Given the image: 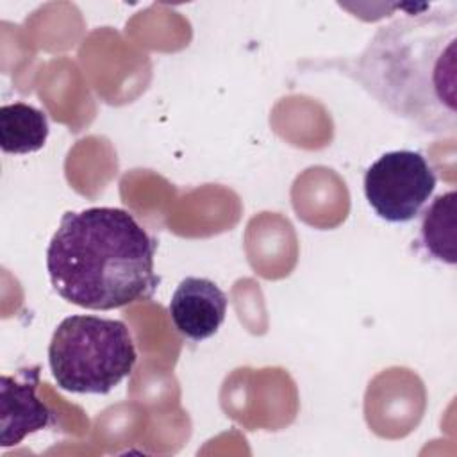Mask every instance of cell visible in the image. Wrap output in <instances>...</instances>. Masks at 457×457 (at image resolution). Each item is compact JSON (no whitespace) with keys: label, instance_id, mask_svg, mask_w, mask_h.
Instances as JSON below:
<instances>
[{"label":"cell","instance_id":"cell-1","mask_svg":"<svg viewBox=\"0 0 457 457\" xmlns=\"http://www.w3.org/2000/svg\"><path fill=\"white\" fill-rule=\"evenodd\" d=\"M343 71L396 118L430 136H453L457 4L423 5L378 27Z\"/></svg>","mask_w":457,"mask_h":457},{"label":"cell","instance_id":"cell-2","mask_svg":"<svg viewBox=\"0 0 457 457\" xmlns=\"http://www.w3.org/2000/svg\"><path fill=\"white\" fill-rule=\"evenodd\" d=\"M155 248L125 209L68 211L46 246V271L66 302L91 311L120 309L155 293Z\"/></svg>","mask_w":457,"mask_h":457},{"label":"cell","instance_id":"cell-3","mask_svg":"<svg viewBox=\"0 0 457 457\" xmlns=\"http://www.w3.org/2000/svg\"><path fill=\"white\" fill-rule=\"evenodd\" d=\"M137 352L125 321L73 314L52 334L48 364L57 386L77 395H107L136 366Z\"/></svg>","mask_w":457,"mask_h":457},{"label":"cell","instance_id":"cell-4","mask_svg":"<svg viewBox=\"0 0 457 457\" xmlns=\"http://www.w3.org/2000/svg\"><path fill=\"white\" fill-rule=\"evenodd\" d=\"M436 171L416 150L382 154L364 173V196L387 223L412 221L436 189Z\"/></svg>","mask_w":457,"mask_h":457},{"label":"cell","instance_id":"cell-5","mask_svg":"<svg viewBox=\"0 0 457 457\" xmlns=\"http://www.w3.org/2000/svg\"><path fill=\"white\" fill-rule=\"evenodd\" d=\"M39 366L23 368L14 377H0V445L4 448L20 445L29 434L46 428L52 411L36 396Z\"/></svg>","mask_w":457,"mask_h":457},{"label":"cell","instance_id":"cell-6","mask_svg":"<svg viewBox=\"0 0 457 457\" xmlns=\"http://www.w3.org/2000/svg\"><path fill=\"white\" fill-rule=\"evenodd\" d=\"M168 312L179 334L191 341L212 337L227 314V295L216 282L186 277L171 295Z\"/></svg>","mask_w":457,"mask_h":457},{"label":"cell","instance_id":"cell-7","mask_svg":"<svg viewBox=\"0 0 457 457\" xmlns=\"http://www.w3.org/2000/svg\"><path fill=\"white\" fill-rule=\"evenodd\" d=\"M48 130L46 114L30 104L14 102L0 107V146L5 154L25 155L41 150Z\"/></svg>","mask_w":457,"mask_h":457},{"label":"cell","instance_id":"cell-8","mask_svg":"<svg viewBox=\"0 0 457 457\" xmlns=\"http://www.w3.org/2000/svg\"><path fill=\"white\" fill-rule=\"evenodd\" d=\"M457 214V193L452 189L443 193L432 200L427 207L421 228H420V241L425 252L445 264L453 266L455 257V220Z\"/></svg>","mask_w":457,"mask_h":457}]
</instances>
